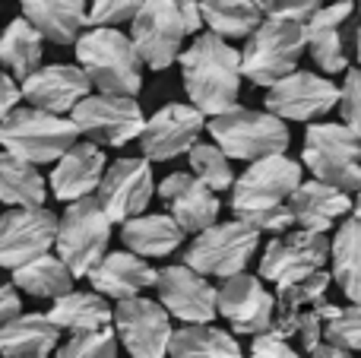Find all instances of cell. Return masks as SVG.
I'll use <instances>...</instances> for the list:
<instances>
[{
	"mask_svg": "<svg viewBox=\"0 0 361 358\" xmlns=\"http://www.w3.org/2000/svg\"><path fill=\"white\" fill-rule=\"evenodd\" d=\"M180 80L184 92L190 95V105L200 114L231 111L241 95V51H235L228 42L216 38L212 32H200L187 51H180Z\"/></svg>",
	"mask_w": 361,
	"mask_h": 358,
	"instance_id": "obj_1",
	"label": "cell"
},
{
	"mask_svg": "<svg viewBox=\"0 0 361 358\" xmlns=\"http://www.w3.org/2000/svg\"><path fill=\"white\" fill-rule=\"evenodd\" d=\"M76 61L99 95H133L143 89V61L130 35L118 29H89L76 38Z\"/></svg>",
	"mask_w": 361,
	"mask_h": 358,
	"instance_id": "obj_2",
	"label": "cell"
},
{
	"mask_svg": "<svg viewBox=\"0 0 361 358\" xmlns=\"http://www.w3.org/2000/svg\"><path fill=\"white\" fill-rule=\"evenodd\" d=\"M80 140L73 121L57 114L38 111V108H13L0 121V149L13 159H23L29 165L57 162L70 146Z\"/></svg>",
	"mask_w": 361,
	"mask_h": 358,
	"instance_id": "obj_3",
	"label": "cell"
},
{
	"mask_svg": "<svg viewBox=\"0 0 361 358\" xmlns=\"http://www.w3.org/2000/svg\"><path fill=\"white\" fill-rule=\"evenodd\" d=\"M212 133V146L225 152V159H241V162H257L269 156H286L288 149V127L269 111H254V108L235 105L231 111L219 114L206 124Z\"/></svg>",
	"mask_w": 361,
	"mask_h": 358,
	"instance_id": "obj_4",
	"label": "cell"
},
{
	"mask_svg": "<svg viewBox=\"0 0 361 358\" xmlns=\"http://www.w3.org/2000/svg\"><path fill=\"white\" fill-rule=\"evenodd\" d=\"M108 241H111V219L102 213L95 197L70 203L57 219V260L73 273V279L89 276V270L108 254Z\"/></svg>",
	"mask_w": 361,
	"mask_h": 358,
	"instance_id": "obj_5",
	"label": "cell"
},
{
	"mask_svg": "<svg viewBox=\"0 0 361 358\" xmlns=\"http://www.w3.org/2000/svg\"><path fill=\"white\" fill-rule=\"evenodd\" d=\"M305 54V29L279 19H263L250 32L241 51V76L254 86H273L282 76L295 73Z\"/></svg>",
	"mask_w": 361,
	"mask_h": 358,
	"instance_id": "obj_6",
	"label": "cell"
},
{
	"mask_svg": "<svg viewBox=\"0 0 361 358\" xmlns=\"http://www.w3.org/2000/svg\"><path fill=\"white\" fill-rule=\"evenodd\" d=\"M301 184V165L288 156L257 159L231 184V209L238 222H247L269 209L288 206V197Z\"/></svg>",
	"mask_w": 361,
	"mask_h": 358,
	"instance_id": "obj_7",
	"label": "cell"
},
{
	"mask_svg": "<svg viewBox=\"0 0 361 358\" xmlns=\"http://www.w3.org/2000/svg\"><path fill=\"white\" fill-rule=\"evenodd\" d=\"M257 247H260V232H254L250 226L238 219L216 222L190 241V247L184 251V266L200 276L231 279L244 273Z\"/></svg>",
	"mask_w": 361,
	"mask_h": 358,
	"instance_id": "obj_8",
	"label": "cell"
},
{
	"mask_svg": "<svg viewBox=\"0 0 361 358\" xmlns=\"http://www.w3.org/2000/svg\"><path fill=\"white\" fill-rule=\"evenodd\" d=\"M301 159L311 168L314 181L330 184L343 194L361 187V143L343 124L307 127Z\"/></svg>",
	"mask_w": 361,
	"mask_h": 358,
	"instance_id": "obj_9",
	"label": "cell"
},
{
	"mask_svg": "<svg viewBox=\"0 0 361 358\" xmlns=\"http://www.w3.org/2000/svg\"><path fill=\"white\" fill-rule=\"evenodd\" d=\"M76 133L95 146H127L130 140H140L143 133V108L137 99L124 95H86L70 111Z\"/></svg>",
	"mask_w": 361,
	"mask_h": 358,
	"instance_id": "obj_10",
	"label": "cell"
},
{
	"mask_svg": "<svg viewBox=\"0 0 361 358\" xmlns=\"http://www.w3.org/2000/svg\"><path fill=\"white\" fill-rule=\"evenodd\" d=\"M130 23V42L146 67L165 70L180 57V44H184L187 32L178 0H146Z\"/></svg>",
	"mask_w": 361,
	"mask_h": 358,
	"instance_id": "obj_11",
	"label": "cell"
},
{
	"mask_svg": "<svg viewBox=\"0 0 361 358\" xmlns=\"http://www.w3.org/2000/svg\"><path fill=\"white\" fill-rule=\"evenodd\" d=\"M339 105V86L311 70H295L267 89L263 108L279 121H317Z\"/></svg>",
	"mask_w": 361,
	"mask_h": 358,
	"instance_id": "obj_12",
	"label": "cell"
},
{
	"mask_svg": "<svg viewBox=\"0 0 361 358\" xmlns=\"http://www.w3.org/2000/svg\"><path fill=\"white\" fill-rule=\"evenodd\" d=\"M152 194H156L152 165L146 162V159H118V162L108 165L105 175H102L95 200H99L102 213L111 219V226L114 222L124 226L127 219L143 216Z\"/></svg>",
	"mask_w": 361,
	"mask_h": 358,
	"instance_id": "obj_13",
	"label": "cell"
},
{
	"mask_svg": "<svg viewBox=\"0 0 361 358\" xmlns=\"http://www.w3.org/2000/svg\"><path fill=\"white\" fill-rule=\"evenodd\" d=\"M326 260H330V241H326V235L295 228V232L276 235L267 245V251L260 257V276L276 285L295 283V279H305L311 273L324 270Z\"/></svg>",
	"mask_w": 361,
	"mask_h": 358,
	"instance_id": "obj_14",
	"label": "cell"
},
{
	"mask_svg": "<svg viewBox=\"0 0 361 358\" xmlns=\"http://www.w3.org/2000/svg\"><path fill=\"white\" fill-rule=\"evenodd\" d=\"M57 235V216L44 206L0 213V266L16 270L29 260L51 254Z\"/></svg>",
	"mask_w": 361,
	"mask_h": 358,
	"instance_id": "obj_15",
	"label": "cell"
},
{
	"mask_svg": "<svg viewBox=\"0 0 361 358\" xmlns=\"http://www.w3.org/2000/svg\"><path fill=\"white\" fill-rule=\"evenodd\" d=\"M206 127V118L193 105L169 101L143 124L140 146H143L146 162H171L197 146L200 133Z\"/></svg>",
	"mask_w": 361,
	"mask_h": 358,
	"instance_id": "obj_16",
	"label": "cell"
},
{
	"mask_svg": "<svg viewBox=\"0 0 361 358\" xmlns=\"http://www.w3.org/2000/svg\"><path fill=\"white\" fill-rule=\"evenodd\" d=\"M114 330H118V342L133 358H165L169 355V340H171V317L159 302L137 295L118 302L111 314Z\"/></svg>",
	"mask_w": 361,
	"mask_h": 358,
	"instance_id": "obj_17",
	"label": "cell"
},
{
	"mask_svg": "<svg viewBox=\"0 0 361 358\" xmlns=\"http://www.w3.org/2000/svg\"><path fill=\"white\" fill-rule=\"evenodd\" d=\"M216 314H222L235 333L260 336L273 327L276 298L267 292L260 276L238 273L216 289Z\"/></svg>",
	"mask_w": 361,
	"mask_h": 358,
	"instance_id": "obj_18",
	"label": "cell"
},
{
	"mask_svg": "<svg viewBox=\"0 0 361 358\" xmlns=\"http://www.w3.org/2000/svg\"><path fill=\"white\" fill-rule=\"evenodd\" d=\"M159 304L169 317H178L180 323H212L216 317V285L200 273L180 266H165L156 273Z\"/></svg>",
	"mask_w": 361,
	"mask_h": 358,
	"instance_id": "obj_19",
	"label": "cell"
},
{
	"mask_svg": "<svg viewBox=\"0 0 361 358\" xmlns=\"http://www.w3.org/2000/svg\"><path fill=\"white\" fill-rule=\"evenodd\" d=\"M89 89L92 82L76 63H51V67H38L35 73L19 82V99L29 101V108L63 118L86 99Z\"/></svg>",
	"mask_w": 361,
	"mask_h": 358,
	"instance_id": "obj_20",
	"label": "cell"
},
{
	"mask_svg": "<svg viewBox=\"0 0 361 358\" xmlns=\"http://www.w3.org/2000/svg\"><path fill=\"white\" fill-rule=\"evenodd\" d=\"M159 197L169 206V216L175 219L180 232L200 235L203 228L216 226L219 219V194H212L203 181L190 175V171H175L159 184Z\"/></svg>",
	"mask_w": 361,
	"mask_h": 358,
	"instance_id": "obj_21",
	"label": "cell"
},
{
	"mask_svg": "<svg viewBox=\"0 0 361 358\" xmlns=\"http://www.w3.org/2000/svg\"><path fill=\"white\" fill-rule=\"evenodd\" d=\"M105 168H108L105 152L95 143H89V140H82V143L76 140V143L57 159L54 171H51V194L67 203L92 197L95 190H99V181H102V175H105Z\"/></svg>",
	"mask_w": 361,
	"mask_h": 358,
	"instance_id": "obj_22",
	"label": "cell"
},
{
	"mask_svg": "<svg viewBox=\"0 0 361 358\" xmlns=\"http://www.w3.org/2000/svg\"><path fill=\"white\" fill-rule=\"evenodd\" d=\"M355 4L352 0H336L330 6H320L301 29H305V51H311V57L317 61V67L324 73H343L349 67L345 57V38L343 25L352 16Z\"/></svg>",
	"mask_w": 361,
	"mask_h": 358,
	"instance_id": "obj_23",
	"label": "cell"
},
{
	"mask_svg": "<svg viewBox=\"0 0 361 358\" xmlns=\"http://www.w3.org/2000/svg\"><path fill=\"white\" fill-rule=\"evenodd\" d=\"M156 273L143 257L130 251H114L105 254L99 264L89 270V283L99 292L102 298H114V302H127V298H137L140 292L152 289L156 285Z\"/></svg>",
	"mask_w": 361,
	"mask_h": 358,
	"instance_id": "obj_24",
	"label": "cell"
},
{
	"mask_svg": "<svg viewBox=\"0 0 361 358\" xmlns=\"http://www.w3.org/2000/svg\"><path fill=\"white\" fill-rule=\"evenodd\" d=\"M288 209H292L295 226H301L305 232L314 235H326L352 209V197L330 187V184L301 181L295 187V194L288 197Z\"/></svg>",
	"mask_w": 361,
	"mask_h": 358,
	"instance_id": "obj_25",
	"label": "cell"
},
{
	"mask_svg": "<svg viewBox=\"0 0 361 358\" xmlns=\"http://www.w3.org/2000/svg\"><path fill=\"white\" fill-rule=\"evenodd\" d=\"M23 19L54 44H76L89 25L86 0H19Z\"/></svg>",
	"mask_w": 361,
	"mask_h": 358,
	"instance_id": "obj_26",
	"label": "cell"
},
{
	"mask_svg": "<svg viewBox=\"0 0 361 358\" xmlns=\"http://www.w3.org/2000/svg\"><path fill=\"white\" fill-rule=\"evenodd\" d=\"M61 330L48 314H19L0 327V358H48L57 349Z\"/></svg>",
	"mask_w": 361,
	"mask_h": 358,
	"instance_id": "obj_27",
	"label": "cell"
},
{
	"mask_svg": "<svg viewBox=\"0 0 361 358\" xmlns=\"http://www.w3.org/2000/svg\"><path fill=\"white\" fill-rule=\"evenodd\" d=\"M111 304L99 292H67L48 311V321L67 333H99L111 327Z\"/></svg>",
	"mask_w": 361,
	"mask_h": 358,
	"instance_id": "obj_28",
	"label": "cell"
},
{
	"mask_svg": "<svg viewBox=\"0 0 361 358\" xmlns=\"http://www.w3.org/2000/svg\"><path fill=\"white\" fill-rule=\"evenodd\" d=\"M121 241L127 245V251L137 257H169L180 247L184 232L175 226V219L165 213L156 216H137L127 219L121 226Z\"/></svg>",
	"mask_w": 361,
	"mask_h": 358,
	"instance_id": "obj_29",
	"label": "cell"
},
{
	"mask_svg": "<svg viewBox=\"0 0 361 358\" xmlns=\"http://www.w3.org/2000/svg\"><path fill=\"white\" fill-rule=\"evenodd\" d=\"M44 197H48V184L35 165L0 149V203H6L10 209H29L44 206Z\"/></svg>",
	"mask_w": 361,
	"mask_h": 358,
	"instance_id": "obj_30",
	"label": "cell"
},
{
	"mask_svg": "<svg viewBox=\"0 0 361 358\" xmlns=\"http://www.w3.org/2000/svg\"><path fill=\"white\" fill-rule=\"evenodd\" d=\"M333 279L352 304H361V222L345 219L330 241Z\"/></svg>",
	"mask_w": 361,
	"mask_h": 358,
	"instance_id": "obj_31",
	"label": "cell"
},
{
	"mask_svg": "<svg viewBox=\"0 0 361 358\" xmlns=\"http://www.w3.org/2000/svg\"><path fill=\"white\" fill-rule=\"evenodd\" d=\"M169 355L171 358H244L241 346L231 333L209 323H190V327L171 330L169 340Z\"/></svg>",
	"mask_w": 361,
	"mask_h": 358,
	"instance_id": "obj_32",
	"label": "cell"
},
{
	"mask_svg": "<svg viewBox=\"0 0 361 358\" xmlns=\"http://www.w3.org/2000/svg\"><path fill=\"white\" fill-rule=\"evenodd\" d=\"M200 19L209 25L216 38H250V32L263 23V10L254 0H197Z\"/></svg>",
	"mask_w": 361,
	"mask_h": 358,
	"instance_id": "obj_33",
	"label": "cell"
},
{
	"mask_svg": "<svg viewBox=\"0 0 361 358\" xmlns=\"http://www.w3.org/2000/svg\"><path fill=\"white\" fill-rule=\"evenodd\" d=\"M13 289L25 292L32 298H51V302H57L61 295L73 292V273L54 254H42V257L13 270Z\"/></svg>",
	"mask_w": 361,
	"mask_h": 358,
	"instance_id": "obj_34",
	"label": "cell"
},
{
	"mask_svg": "<svg viewBox=\"0 0 361 358\" xmlns=\"http://www.w3.org/2000/svg\"><path fill=\"white\" fill-rule=\"evenodd\" d=\"M42 42L44 38L25 23L23 16L13 19L4 32H0V63L6 67V73L13 80L23 82L25 76H32L42 67Z\"/></svg>",
	"mask_w": 361,
	"mask_h": 358,
	"instance_id": "obj_35",
	"label": "cell"
},
{
	"mask_svg": "<svg viewBox=\"0 0 361 358\" xmlns=\"http://www.w3.org/2000/svg\"><path fill=\"white\" fill-rule=\"evenodd\" d=\"M336 304L324 302H314V304H298V308H276V317H273V333L282 336V340L292 342V336L301 342V346L311 352V349L320 346L324 340V323L333 317Z\"/></svg>",
	"mask_w": 361,
	"mask_h": 358,
	"instance_id": "obj_36",
	"label": "cell"
},
{
	"mask_svg": "<svg viewBox=\"0 0 361 358\" xmlns=\"http://www.w3.org/2000/svg\"><path fill=\"white\" fill-rule=\"evenodd\" d=\"M190 175L197 181H203L212 194L219 190H228L235 184V171H231V162L225 159V152L212 143H197L190 152Z\"/></svg>",
	"mask_w": 361,
	"mask_h": 358,
	"instance_id": "obj_37",
	"label": "cell"
},
{
	"mask_svg": "<svg viewBox=\"0 0 361 358\" xmlns=\"http://www.w3.org/2000/svg\"><path fill=\"white\" fill-rule=\"evenodd\" d=\"M326 289H330V273L317 270L305 279H295V283H282L276 285V308H298V304H314L324 302Z\"/></svg>",
	"mask_w": 361,
	"mask_h": 358,
	"instance_id": "obj_38",
	"label": "cell"
},
{
	"mask_svg": "<svg viewBox=\"0 0 361 358\" xmlns=\"http://www.w3.org/2000/svg\"><path fill=\"white\" fill-rule=\"evenodd\" d=\"M324 336L336 349L361 352V304H349V308L333 311V317L324 323Z\"/></svg>",
	"mask_w": 361,
	"mask_h": 358,
	"instance_id": "obj_39",
	"label": "cell"
},
{
	"mask_svg": "<svg viewBox=\"0 0 361 358\" xmlns=\"http://www.w3.org/2000/svg\"><path fill=\"white\" fill-rule=\"evenodd\" d=\"M54 358H118V336L111 327L99 333H76L57 349Z\"/></svg>",
	"mask_w": 361,
	"mask_h": 358,
	"instance_id": "obj_40",
	"label": "cell"
},
{
	"mask_svg": "<svg viewBox=\"0 0 361 358\" xmlns=\"http://www.w3.org/2000/svg\"><path fill=\"white\" fill-rule=\"evenodd\" d=\"M146 0H92L89 23L92 29H118L121 23H130Z\"/></svg>",
	"mask_w": 361,
	"mask_h": 358,
	"instance_id": "obj_41",
	"label": "cell"
},
{
	"mask_svg": "<svg viewBox=\"0 0 361 358\" xmlns=\"http://www.w3.org/2000/svg\"><path fill=\"white\" fill-rule=\"evenodd\" d=\"M339 111H343V127L361 143V67L345 73V82L339 89Z\"/></svg>",
	"mask_w": 361,
	"mask_h": 358,
	"instance_id": "obj_42",
	"label": "cell"
},
{
	"mask_svg": "<svg viewBox=\"0 0 361 358\" xmlns=\"http://www.w3.org/2000/svg\"><path fill=\"white\" fill-rule=\"evenodd\" d=\"M320 6H324L320 0H269L263 16L279 19V23H292V25H305Z\"/></svg>",
	"mask_w": 361,
	"mask_h": 358,
	"instance_id": "obj_43",
	"label": "cell"
},
{
	"mask_svg": "<svg viewBox=\"0 0 361 358\" xmlns=\"http://www.w3.org/2000/svg\"><path fill=\"white\" fill-rule=\"evenodd\" d=\"M247 358H301V352H295L288 340H282L273 330H267V333L254 336V346H250Z\"/></svg>",
	"mask_w": 361,
	"mask_h": 358,
	"instance_id": "obj_44",
	"label": "cell"
},
{
	"mask_svg": "<svg viewBox=\"0 0 361 358\" xmlns=\"http://www.w3.org/2000/svg\"><path fill=\"white\" fill-rule=\"evenodd\" d=\"M13 108H19V82L13 80L10 73L0 70V121H4Z\"/></svg>",
	"mask_w": 361,
	"mask_h": 358,
	"instance_id": "obj_45",
	"label": "cell"
},
{
	"mask_svg": "<svg viewBox=\"0 0 361 358\" xmlns=\"http://www.w3.org/2000/svg\"><path fill=\"white\" fill-rule=\"evenodd\" d=\"M23 314V302H19V292L13 285H0V327L10 323L13 317Z\"/></svg>",
	"mask_w": 361,
	"mask_h": 358,
	"instance_id": "obj_46",
	"label": "cell"
},
{
	"mask_svg": "<svg viewBox=\"0 0 361 358\" xmlns=\"http://www.w3.org/2000/svg\"><path fill=\"white\" fill-rule=\"evenodd\" d=\"M178 10H180V19H184V32H187V35H200L203 19H200V4H197V0H178Z\"/></svg>",
	"mask_w": 361,
	"mask_h": 358,
	"instance_id": "obj_47",
	"label": "cell"
},
{
	"mask_svg": "<svg viewBox=\"0 0 361 358\" xmlns=\"http://www.w3.org/2000/svg\"><path fill=\"white\" fill-rule=\"evenodd\" d=\"M311 358H352V352L330 346V342H320L317 349H311Z\"/></svg>",
	"mask_w": 361,
	"mask_h": 358,
	"instance_id": "obj_48",
	"label": "cell"
},
{
	"mask_svg": "<svg viewBox=\"0 0 361 358\" xmlns=\"http://www.w3.org/2000/svg\"><path fill=\"white\" fill-rule=\"evenodd\" d=\"M352 213H355V219L361 222V187L355 190V200H352Z\"/></svg>",
	"mask_w": 361,
	"mask_h": 358,
	"instance_id": "obj_49",
	"label": "cell"
},
{
	"mask_svg": "<svg viewBox=\"0 0 361 358\" xmlns=\"http://www.w3.org/2000/svg\"><path fill=\"white\" fill-rule=\"evenodd\" d=\"M355 48H358V63H361V29H358V35H355Z\"/></svg>",
	"mask_w": 361,
	"mask_h": 358,
	"instance_id": "obj_50",
	"label": "cell"
},
{
	"mask_svg": "<svg viewBox=\"0 0 361 358\" xmlns=\"http://www.w3.org/2000/svg\"><path fill=\"white\" fill-rule=\"evenodd\" d=\"M254 4L260 6V10H267V6H269V0H254Z\"/></svg>",
	"mask_w": 361,
	"mask_h": 358,
	"instance_id": "obj_51",
	"label": "cell"
},
{
	"mask_svg": "<svg viewBox=\"0 0 361 358\" xmlns=\"http://www.w3.org/2000/svg\"><path fill=\"white\" fill-rule=\"evenodd\" d=\"M358 10H361V6H358Z\"/></svg>",
	"mask_w": 361,
	"mask_h": 358,
	"instance_id": "obj_52",
	"label": "cell"
}]
</instances>
